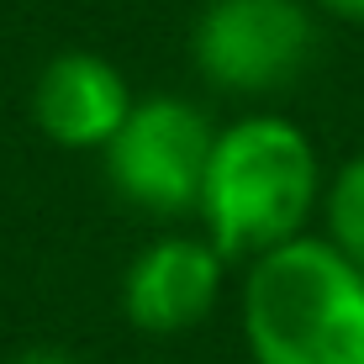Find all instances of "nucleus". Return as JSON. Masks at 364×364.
<instances>
[{
    "label": "nucleus",
    "instance_id": "1",
    "mask_svg": "<svg viewBox=\"0 0 364 364\" xmlns=\"http://www.w3.org/2000/svg\"><path fill=\"white\" fill-rule=\"evenodd\" d=\"M322 196V169L311 137L285 117H243L217 132L200 185L206 243L222 259H264L269 248L306 237L311 206Z\"/></svg>",
    "mask_w": 364,
    "mask_h": 364
},
{
    "label": "nucleus",
    "instance_id": "2",
    "mask_svg": "<svg viewBox=\"0 0 364 364\" xmlns=\"http://www.w3.org/2000/svg\"><path fill=\"white\" fill-rule=\"evenodd\" d=\"M243 338L254 364H364V274L328 237H291L248 264Z\"/></svg>",
    "mask_w": 364,
    "mask_h": 364
},
{
    "label": "nucleus",
    "instance_id": "3",
    "mask_svg": "<svg viewBox=\"0 0 364 364\" xmlns=\"http://www.w3.org/2000/svg\"><path fill=\"white\" fill-rule=\"evenodd\" d=\"M211 148H217V127L196 100L154 95L127 111V122L100 148V159H106L111 191L127 196L137 211L185 217L200 206Z\"/></svg>",
    "mask_w": 364,
    "mask_h": 364
},
{
    "label": "nucleus",
    "instance_id": "4",
    "mask_svg": "<svg viewBox=\"0 0 364 364\" xmlns=\"http://www.w3.org/2000/svg\"><path fill=\"white\" fill-rule=\"evenodd\" d=\"M317 27L301 0H206L191 32V58L217 90L269 95L311 64Z\"/></svg>",
    "mask_w": 364,
    "mask_h": 364
},
{
    "label": "nucleus",
    "instance_id": "5",
    "mask_svg": "<svg viewBox=\"0 0 364 364\" xmlns=\"http://www.w3.org/2000/svg\"><path fill=\"white\" fill-rule=\"evenodd\" d=\"M228 259L206 237H159L122 274V317L148 338L191 333L222 291Z\"/></svg>",
    "mask_w": 364,
    "mask_h": 364
},
{
    "label": "nucleus",
    "instance_id": "6",
    "mask_svg": "<svg viewBox=\"0 0 364 364\" xmlns=\"http://www.w3.org/2000/svg\"><path fill=\"white\" fill-rule=\"evenodd\" d=\"M132 106L122 69L100 53H58L32 90V122L58 148H106Z\"/></svg>",
    "mask_w": 364,
    "mask_h": 364
},
{
    "label": "nucleus",
    "instance_id": "7",
    "mask_svg": "<svg viewBox=\"0 0 364 364\" xmlns=\"http://www.w3.org/2000/svg\"><path fill=\"white\" fill-rule=\"evenodd\" d=\"M328 243L364 274V154L338 169L328 191Z\"/></svg>",
    "mask_w": 364,
    "mask_h": 364
},
{
    "label": "nucleus",
    "instance_id": "8",
    "mask_svg": "<svg viewBox=\"0 0 364 364\" xmlns=\"http://www.w3.org/2000/svg\"><path fill=\"white\" fill-rule=\"evenodd\" d=\"M11 364H74L64 348H27V354H16Z\"/></svg>",
    "mask_w": 364,
    "mask_h": 364
},
{
    "label": "nucleus",
    "instance_id": "9",
    "mask_svg": "<svg viewBox=\"0 0 364 364\" xmlns=\"http://www.w3.org/2000/svg\"><path fill=\"white\" fill-rule=\"evenodd\" d=\"M322 11H333V16H343V21H364V0H317Z\"/></svg>",
    "mask_w": 364,
    "mask_h": 364
}]
</instances>
